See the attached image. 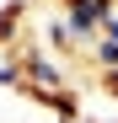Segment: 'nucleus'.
<instances>
[{
    "label": "nucleus",
    "instance_id": "nucleus-1",
    "mask_svg": "<svg viewBox=\"0 0 118 123\" xmlns=\"http://www.w3.org/2000/svg\"><path fill=\"white\" fill-rule=\"evenodd\" d=\"M22 86V64H16V54H6L0 59V91H16Z\"/></svg>",
    "mask_w": 118,
    "mask_h": 123
},
{
    "label": "nucleus",
    "instance_id": "nucleus-4",
    "mask_svg": "<svg viewBox=\"0 0 118 123\" xmlns=\"http://www.w3.org/2000/svg\"><path fill=\"white\" fill-rule=\"evenodd\" d=\"M59 123H91V118L86 112H70V118H59Z\"/></svg>",
    "mask_w": 118,
    "mask_h": 123
},
{
    "label": "nucleus",
    "instance_id": "nucleus-3",
    "mask_svg": "<svg viewBox=\"0 0 118 123\" xmlns=\"http://www.w3.org/2000/svg\"><path fill=\"white\" fill-rule=\"evenodd\" d=\"M102 37H107V43H118V6L102 16Z\"/></svg>",
    "mask_w": 118,
    "mask_h": 123
},
{
    "label": "nucleus",
    "instance_id": "nucleus-2",
    "mask_svg": "<svg viewBox=\"0 0 118 123\" xmlns=\"http://www.w3.org/2000/svg\"><path fill=\"white\" fill-rule=\"evenodd\" d=\"M54 6H91V11H102V16H107L118 0H54Z\"/></svg>",
    "mask_w": 118,
    "mask_h": 123
}]
</instances>
